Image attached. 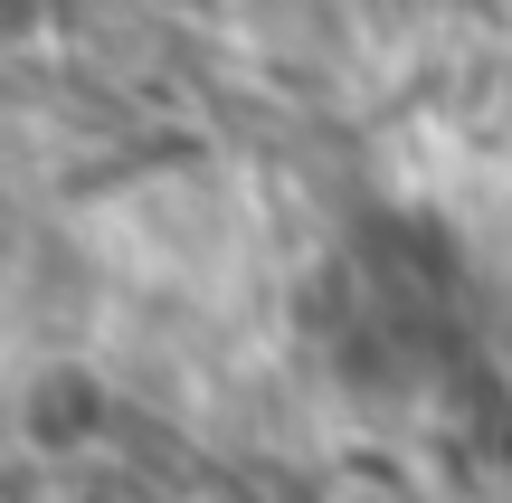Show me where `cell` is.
Returning a JSON list of instances; mask_svg holds the SVG:
<instances>
[{
    "mask_svg": "<svg viewBox=\"0 0 512 503\" xmlns=\"http://www.w3.org/2000/svg\"><path fill=\"white\" fill-rule=\"evenodd\" d=\"M19 428H29L38 456H76V447H95V428H105V380L76 371V361L38 371L29 390H19Z\"/></svg>",
    "mask_w": 512,
    "mask_h": 503,
    "instance_id": "obj_1",
    "label": "cell"
},
{
    "mask_svg": "<svg viewBox=\"0 0 512 503\" xmlns=\"http://www.w3.org/2000/svg\"><path fill=\"white\" fill-rule=\"evenodd\" d=\"M152 10H181V19H219L228 0H152Z\"/></svg>",
    "mask_w": 512,
    "mask_h": 503,
    "instance_id": "obj_2",
    "label": "cell"
}]
</instances>
